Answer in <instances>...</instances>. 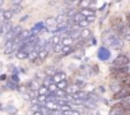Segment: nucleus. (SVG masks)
Wrapping results in <instances>:
<instances>
[{
	"label": "nucleus",
	"mask_w": 130,
	"mask_h": 115,
	"mask_svg": "<svg viewBox=\"0 0 130 115\" xmlns=\"http://www.w3.org/2000/svg\"><path fill=\"white\" fill-rule=\"evenodd\" d=\"M102 40L106 45L112 46L113 49H121L122 47V37L115 33L113 31H106L102 35Z\"/></svg>",
	"instance_id": "nucleus-1"
},
{
	"label": "nucleus",
	"mask_w": 130,
	"mask_h": 115,
	"mask_svg": "<svg viewBox=\"0 0 130 115\" xmlns=\"http://www.w3.org/2000/svg\"><path fill=\"white\" fill-rule=\"evenodd\" d=\"M127 111H130V102H129L127 98H125V100L119 101L117 104H115L111 107L108 115H124Z\"/></svg>",
	"instance_id": "nucleus-2"
},
{
	"label": "nucleus",
	"mask_w": 130,
	"mask_h": 115,
	"mask_svg": "<svg viewBox=\"0 0 130 115\" xmlns=\"http://www.w3.org/2000/svg\"><path fill=\"white\" fill-rule=\"evenodd\" d=\"M111 27H112V31L115 32V33H117L119 36H124V33H125V31L127 30V27H126V24H125V22L122 21V18H120V17H113L112 19H111Z\"/></svg>",
	"instance_id": "nucleus-3"
},
{
	"label": "nucleus",
	"mask_w": 130,
	"mask_h": 115,
	"mask_svg": "<svg viewBox=\"0 0 130 115\" xmlns=\"http://www.w3.org/2000/svg\"><path fill=\"white\" fill-rule=\"evenodd\" d=\"M129 97H130V84L122 87L119 92L113 93V96H112L113 100H121V101L125 100V98H129Z\"/></svg>",
	"instance_id": "nucleus-4"
},
{
	"label": "nucleus",
	"mask_w": 130,
	"mask_h": 115,
	"mask_svg": "<svg viewBox=\"0 0 130 115\" xmlns=\"http://www.w3.org/2000/svg\"><path fill=\"white\" fill-rule=\"evenodd\" d=\"M129 63H130L129 56H126V55H119L116 59L113 60L112 65L113 67H126Z\"/></svg>",
	"instance_id": "nucleus-5"
},
{
	"label": "nucleus",
	"mask_w": 130,
	"mask_h": 115,
	"mask_svg": "<svg viewBox=\"0 0 130 115\" xmlns=\"http://www.w3.org/2000/svg\"><path fill=\"white\" fill-rule=\"evenodd\" d=\"M0 16H2V23L3 22H10L13 16H14V12L12 9H2Z\"/></svg>",
	"instance_id": "nucleus-6"
},
{
	"label": "nucleus",
	"mask_w": 130,
	"mask_h": 115,
	"mask_svg": "<svg viewBox=\"0 0 130 115\" xmlns=\"http://www.w3.org/2000/svg\"><path fill=\"white\" fill-rule=\"evenodd\" d=\"M97 56H98V59H100V60L106 62V60L110 59L111 52H110V50H107L106 47H101V49L98 50V52H97Z\"/></svg>",
	"instance_id": "nucleus-7"
},
{
	"label": "nucleus",
	"mask_w": 130,
	"mask_h": 115,
	"mask_svg": "<svg viewBox=\"0 0 130 115\" xmlns=\"http://www.w3.org/2000/svg\"><path fill=\"white\" fill-rule=\"evenodd\" d=\"M13 23L12 21L10 22H3L2 24H0V33H2V36H5L8 32H10L13 30Z\"/></svg>",
	"instance_id": "nucleus-8"
},
{
	"label": "nucleus",
	"mask_w": 130,
	"mask_h": 115,
	"mask_svg": "<svg viewBox=\"0 0 130 115\" xmlns=\"http://www.w3.org/2000/svg\"><path fill=\"white\" fill-rule=\"evenodd\" d=\"M52 81L55 84L62 82V81H67V74H65L64 72H56V74L52 77Z\"/></svg>",
	"instance_id": "nucleus-9"
},
{
	"label": "nucleus",
	"mask_w": 130,
	"mask_h": 115,
	"mask_svg": "<svg viewBox=\"0 0 130 115\" xmlns=\"http://www.w3.org/2000/svg\"><path fill=\"white\" fill-rule=\"evenodd\" d=\"M111 76L121 74V73H127V67H111Z\"/></svg>",
	"instance_id": "nucleus-10"
},
{
	"label": "nucleus",
	"mask_w": 130,
	"mask_h": 115,
	"mask_svg": "<svg viewBox=\"0 0 130 115\" xmlns=\"http://www.w3.org/2000/svg\"><path fill=\"white\" fill-rule=\"evenodd\" d=\"M2 110L5 111V112L9 114V115H17V112H18L17 107H14V106H12V105H2Z\"/></svg>",
	"instance_id": "nucleus-11"
},
{
	"label": "nucleus",
	"mask_w": 130,
	"mask_h": 115,
	"mask_svg": "<svg viewBox=\"0 0 130 115\" xmlns=\"http://www.w3.org/2000/svg\"><path fill=\"white\" fill-rule=\"evenodd\" d=\"M80 13L86 17V18H89V17H96V9L93 8H87V9H82Z\"/></svg>",
	"instance_id": "nucleus-12"
},
{
	"label": "nucleus",
	"mask_w": 130,
	"mask_h": 115,
	"mask_svg": "<svg viewBox=\"0 0 130 115\" xmlns=\"http://www.w3.org/2000/svg\"><path fill=\"white\" fill-rule=\"evenodd\" d=\"M45 26L46 27H48L50 30H51V27H52V32L56 30L55 27L57 26V22H56V18H47L46 21H45Z\"/></svg>",
	"instance_id": "nucleus-13"
},
{
	"label": "nucleus",
	"mask_w": 130,
	"mask_h": 115,
	"mask_svg": "<svg viewBox=\"0 0 130 115\" xmlns=\"http://www.w3.org/2000/svg\"><path fill=\"white\" fill-rule=\"evenodd\" d=\"M67 92H68L69 95H75V93H79V92H82V91H80V87H79L78 84L73 83L72 86H69V87H68Z\"/></svg>",
	"instance_id": "nucleus-14"
},
{
	"label": "nucleus",
	"mask_w": 130,
	"mask_h": 115,
	"mask_svg": "<svg viewBox=\"0 0 130 115\" xmlns=\"http://www.w3.org/2000/svg\"><path fill=\"white\" fill-rule=\"evenodd\" d=\"M72 19H73V22H74L75 24H79L80 22L86 21L87 18H86V17H84V16H83V14H82L80 12H77V13H75V16H74V17H73Z\"/></svg>",
	"instance_id": "nucleus-15"
},
{
	"label": "nucleus",
	"mask_w": 130,
	"mask_h": 115,
	"mask_svg": "<svg viewBox=\"0 0 130 115\" xmlns=\"http://www.w3.org/2000/svg\"><path fill=\"white\" fill-rule=\"evenodd\" d=\"M48 51H46V50H43V51H41L40 52V55H38V59H37V62H35V64H40V63H43L45 60H46V58L48 56Z\"/></svg>",
	"instance_id": "nucleus-16"
},
{
	"label": "nucleus",
	"mask_w": 130,
	"mask_h": 115,
	"mask_svg": "<svg viewBox=\"0 0 130 115\" xmlns=\"http://www.w3.org/2000/svg\"><path fill=\"white\" fill-rule=\"evenodd\" d=\"M15 56H17V59H19V60H24V59H27V58L29 56V54H27L23 50H18L15 52Z\"/></svg>",
	"instance_id": "nucleus-17"
},
{
	"label": "nucleus",
	"mask_w": 130,
	"mask_h": 115,
	"mask_svg": "<svg viewBox=\"0 0 130 115\" xmlns=\"http://www.w3.org/2000/svg\"><path fill=\"white\" fill-rule=\"evenodd\" d=\"M91 35H92V32H91V30H89V28H83V30H82L80 40H89Z\"/></svg>",
	"instance_id": "nucleus-18"
},
{
	"label": "nucleus",
	"mask_w": 130,
	"mask_h": 115,
	"mask_svg": "<svg viewBox=\"0 0 130 115\" xmlns=\"http://www.w3.org/2000/svg\"><path fill=\"white\" fill-rule=\"evenodd\" d=\"M54 46H56V45H59V44H61V41H62V38H61V36H59V35H54L50 40H48Z\"/></svg>",
	"instance_id": "nucleus-19"
},
{
	"label": "nucleus",
	"mask_w": 130,
	"mask_h": 115,
	"mask_svg": "<svg viewBox=\"0 0 130 115\" xmlns=\"http://www.w3.org/2000/svg\"><path fill=\"white\" fill-rule=\"evenodd\" d=\"M51 84H54V81H52V77H45V79L42 81V86H45L46 88H50Z\"/></svg>",
	"instance_id": "nucleus-20"
},
{
	"label": "nucleus",
	"mask_w": 130,
	"mask_h": 115,
	"mask_svg": "<svg viewBox=\"0 0 130 115\" xmlns=\"http://www.w3.org/2000/svg\"><path fill=\"white\" fill-rule=\"evenodd\" d=\"M73 42H74V40H73L70 36H65V37H62V41H61V44H62L64 46H70Z\"/></svg>",
	"instance_id": "nucleus-21"
},
{
	"label": "nucleus",
	"mask_w": 130,
	"mask_h": 115,
	"mask_svg": "<svg viewBox=\"0 0 130 115\" xmlns=\"http://www.w3.org/2000/svg\"><path fill=\"white\" fill-rule=\"evenodd\" d=\"M12 10L14 12V14L15 13H19V12H22L23 10V8H22V5L21 4H13V8H12Z\"/></svg>",
	"instance_id": "nucleus-22"
},
{
	"label": "nucleus",
	"mask_w": 130,
	"mask_h": 115,
	"mask_svg": "<svg viewBox=\"0 0 130 115\" xmlns=\"http://www.w3.org/2000/svg\"><path fill=\"white\" fill-rule=\"evenodd\" d=\"M8 87H9L10 90H14V91H18V90H19L18 84H17V83H14L13 81H9V82H8Z\"/></svg>",
	"instance_id": "nucleus-23"
},
{
	"label": "nucleus",
	"mask_w": 130,
	"mask_h": 115,
	"mask_svg": "<svg viewBox=\"0 0 130 115\" xmlns=\"http://www.w3.org/2000/svg\"><path fill=\"white\" fill-rule=\"evenodd\" d=\"M47 92H50V91H48V88H46L45 86H41V87H40V90H38V95L47 96Z\"/></svg>",
	"instance_id": "nucleus-24"
},
{
	"label": "nucleus",
	"mask_w": 130,
	"mask_h": 115,
	"mask_svg": "<svg viewBox=\"0 0 130 115\" xmlns=\"http://www.w3.org/2000/svg\"><path fill=\"white\" fill-rule=\"evenodd\" d=\"M62 115H80V112H79L78 110L72 109V110H69V111H65V112H62Z\"/></svg>",
	"instance_id": "nucleus-25"
},
{
	"label": "nucleus",
	"mask_w": 130,
	"mask_h": 115,
	"mask_svg": "<svg viewBox=\"0 0 130 115\" xmlns=\"http://www.w3.org/2000/svg\"><path fill=\"white\" fill-rule=\"evenodd\" d=\"M62 50H64V45L62 44H59V45L54 46V51L55 52H62Z\"/></svg>",
	"instance_id": "nucleus-26"
},
{
	"label": "nucleus",
	"mask_w": 130,
	"mask_h": 115,
	"mask_svg": "<svg viewBox=\"0 0 130 115\" xmlns=\"http://www.w3.org/2000/svg\"><path fill=\"white\" fill-rule=\"evenodd\" d=\"M122 38H125L126 41H130V28H129V27H127V30L125 31V33H124Z\"/></svg>",
	"instance_id": "nucleus-27"
},
{
	"label": "nucleus",
	"mask_w": 130,
	"mask_h": 115,
	"mask_svg": "<svg viewBox=\"0 0 130 115\" xmlns=\"http://www.w3.org/2000/svg\"><path fill=\"white\" fill-rule=\"evenodd\" d=\"M74 83H75V84H78L79 87H80V86L83 87V86L86 84V82H84V79H83V78H82V79H75V82H74Z\"/></svg>",
	"instance_id": "nucleus-28"
},
{
	"label": "nucleus",
	"mask_w": 130,
	"mask_h": 115,
	"mask_svg": "<svg viewBox=\"0 0 130 115\" xmlns=\"http://www.w3.org/2000/svg\"><path fill=\"white\" fill-rule=\"evenodd\" d=\"M12 79H13V82H14V83H17V84L19 83V78H18V76H15V74H14V76L12 77Z\"/></svg>",
	"instance_id": "nucleus-29"
},
{
	"label": "nucleus",
	"mask_w": 130,
	"mask_h": 115,
	"mask_svg": "<svg viewBox=\"0 0 130 115\" xmlns=\"http://www.w3.org/2000/svg\"><path fill=\"white\" fill-rule=\"evenodd\" d=\"M32 115H45V112L42 110H38V111H33Z\"/></svg>",
	"instance_id": "nucleus-30"
},
{
	"label": "nucleus",
	"mask_w": 130,
	"mask_h": 115,
	"mask_svg": "<svg viewBox=\"0 0 130 115\" xmlns=\"http://www.w3.org/2000/svg\"><path fill=\"white\" fill-rule=\"evenodd\" d=\"M94 19H96V17H89V18H87V21H88L89 23H92V22H94Z\"/></svg>",
	"instance_id": "nucleus-31"
},
{
	"label": "nucleus",
	"mask_w": 130,
	"mask_h": 115,
	"mask_svg": "<svg viewBox=\"0 0 130 115\" xmlns=\"http://www.w3.org/2000/svg\"><path fill=\"white\" fill-rule=\"evenodd\" d=\"M27 19H28V16H24V17H22L21 22H24V21H27Z\"/></svg>",
	"instance_id": "nucleus-32"
},
{
	"label": "nucleus",
	"mask_w": 130,
	"mask_h": 115,
	"mask_svg": "<svg viewBox=\"0 0 130 115\" xmlns=\"http://www.w3.org/2000/svg\"><path fill=\"white\" fill-rule=\"evenodd\" d=\"M5 79H7V76L3 74V76H2V81H5Z\"/></svg>",
	"instance_id": "nucleus-33"
},
{
	"label": "nucleus",
	"mask_w": 130,
	"mask_h": 115,
	"mask_svg": "<svg viewBox=\"0 0 130 115\" xmlns=\"http://www.w3.org/2000/svg\"><path fill=\"white\" fill-rule=\"evenodd\" d=\"M98 90H100V92H102V93H103V92H105V88H103V87H100V88H98Z\"/></svg>",
	"instance_id": "nucleus-34"
},
{
	"label": "nucleus",
	"mask_w": 130,
	"mask_h": 115,
	"mask_svg": "<svg viewBox=\"0 0 130 115\" xmlns=\"http://www.w3.org/2000/svg\"><path fill=\"white\" fill-rule=\"evenodd\" d=\"M127 23H129V28H130V16H127Z\"/></svg>",
	"instance_id": "nucleus-35"
}]
</instances>
